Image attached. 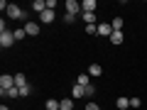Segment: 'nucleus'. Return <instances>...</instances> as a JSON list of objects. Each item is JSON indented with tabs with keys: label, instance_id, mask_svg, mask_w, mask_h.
Returning a JSON list of instances; mask_svg holds the SVG:
<instances>
[{
	"label": "nucleus",
	"instance_id": "24",
	"mask_svg": "<svg viewBox=\"0 0 147 110\" xmlns=\"http://www.w3.org/2000/svg\"><path fill=\"white\" fill-rule=\"evenodd\" d=\"M12 34H15V39H22V37H25L27 32H25V30H15V32H12Z\"/></svg>",
	"mask_w": 147,
	"mask_h": 110
},
{
	"label": "nucleus",
	"instance_id": "28",
	"mask_svg": "<svg viewBox=\"0 0 147 110\" xmlns=\"http://www.w3.org/2000/svg\"><path fill=\"white\" fill-rule=\"evenodd\" d=\"M0 110H10V108H7V105H0Z\"/></svg>",
	"mask_w": 147,
	"mask_h": 110
},
{
	"label": "nucleus",
	"instance_id": "1",
	"mask_svg": "<svg viewBox=\"0 0 147 110\" xmlns=\"http://www.w3.org/2000/svg\"><path fill=\"white\" fill-rule=\"evenodd\" d=\"M7 17H10V20H22V17H25V20H27V17H30V12L22 10L20 5H12V3H10V7H7Z\"/></svg>",
	"mask_w": 147,
	"mask_h": 110
},
{
	"label": "nucleus",
	"instance_id": "6",
	"mask_svg": "<svg viewBox=\"0 0 147 110\" xmlns=\"http://www.w3.org/2000/svg\"><path fill=\"white\" fill-rule=\"evenodd\" d=\"M54 17H57L54 10H44L42 15H39V25H49V22H54Z\"/></svg>",
	"mask_w": 147,
	"mask_h": 110
},
{
	"label": "nucleus",
	"instance_id": "18",
	"mask_svg": "<svg viewBox=\"0 0 147 110\" xmlns=\"http://www.w3.org/2000/svg\"><path fill=\"white\" fill-rule=\"evenodd\" d=\"M59 103H61V110H74V98H64Z\"/></svg>",
	"mask_w": 147,
	"mask_h": 110
},
{
	"label": "nucleus",
	"instance_id": "21",
	"mask_svg": "<svg viewBox=\"0 0 147 110\" xmlns=\"http://www.w3.org/2000/svg\"><path fill=\"white\" fill-rule=\"evenodd\" d=\"M86 34H98V25H86Z\"/></svg>",
	"mask_w": 147,
	"mask_h": 110
},
{
	"label": "nucleus",
	"instance_id": "20",
	"mask_svg": "<svg viewBox=\"0 0 147 110\" xmlns=\"http://www.w3.org/2000/svg\"><path fill=\"white\" fill-rule=\"evenodd\" d=\"M110 42L113 44H123V32H113V34H110Z\"/></svg>",
	"mask_w": 147,
	"mask_h": 110
},
{
	"label": "nucleus",
	"instance_id": "22",
	"mask_svg": "<svg viewBox=\"0 0 147 110\" xmlns=\"http://www.w3.org/2000/svg\"><path fill=\"white\" fill-rule=\"evenodd\" d=\"M74 20H76V15H71V12H66V15H64V22H66V25H71Z\"/></svg>",
	"mask_w": 147,
	"mask_h": 110
},
{
	"label": "nucleus",
	"instance_id": "27",
	"mask_svg": "<svg viewBox=\"0 0 147 110\" xmlns=\"http://www.w3.org/2000/svg\"><path fill=\"white\" fill-rule=\"evenodd\" d=\"M86 110H100V108H98V103H88V105H86Z\"/></svg>",
	"mask_w": 147,
	"mask_h": 110
},
{
	"label": "nucleus",
	"instance_id": "10",
	"mask_svg": "<svg viewBox=\"0 0 147 110\" xmlns=\"http://www.w3.org/2000/svg\"><path fill=\"white\" fill-rule=\"evenodd\" d=\"M84 25H96V12H81Z\"/></svg>",
	"mask_w": 147,
	"mask_h": 110
},
{
	"label": "nucleus",
	"instance_id": "19",
	"mask_svg": "<svg viewBox=\"0 0 147 110\" xmlns=\"http://www.w3.org/2000/svg\"><path fill=\"white\" fill-rule=\"evenodd\" d=\"M3 95H7V98H17V95H20V88H17V86H12V88H7Z\"/></svg>",
	"mask_w": 147,
	"mask_h": 110
},
{
	"label": "nucleus",
	"instance_id": "7",
	"mask_svg": "<svg viewBox=\"0 0 147 110\" xmlns=\"http://www.w3.org/2000/svg\"><path fill=\"white\" fill-rule=\"evenodd\" d=\"M98 34H100V37H108V39H110V34H113V25H105V22H100V25H98Z\"/></svg>",
	"mask_w": 147,
	"mask_h": 110
},
{
	"label": "nucleus",
	"instance_id": "11",
	"mask_svg": "<svg viewBox=\"0 0 147 110\" xmlns=\"http://www.w3.org/2000/svg\"><path fill=\"white\" fill-rule=\"evenodd\" d=\"M100 73H103V68H100V64H91V66H88V76H93V78H98Z\"/></svg>",
	"mask_w": 147,
	"mask_h": 110
},
{
	"label": "nucleus",
	"instance_id": "3",
	"mask_svg": "<svg viewBox=\"0 0 147 110\" xmlns=\"http://www.w3.org/2000/svg\"><path fill=\"white\" fill-rule=\"evenodd\" d=\"M12 86H15V76L3 73V76H0V93H5L7 88H12Z\"/></svg>",
	"mask_w": 147,
	"mask_h": 110
},
{
	"label": "nucleus",
	"instance_id": "15",
	"mask_svg": "<svg viewBox=\"0 0 147 110\" xmlns=\"http://www.w3.org/2000/svg\"><path fill=\"white\" fill-rule=\"evenodd\" d=\"M44 108H47V110H61V103H59V100H54V98H49L47 103H44Z\"/></svg>",
	"mask_w": 147,
	"mask_h": 110
},
{
	"label": "nucleus",
	"instance_id": "13",
	"mask_svg": "<svg viewBox=\"0 0 147 110\" xmlns=\"http://www.w3.org/2000/svg\"><path fill=\"white\" fill-rule=\"evenodd\" d=\"M76 83H79V86H91V76H88V71H86V73H79Z\"/></svg>",
	"mask_w": 147,
	"mask_h": 110
},
{
	"label": "nucleus",
	"instance_id": "4",
	"mask_svg": "<svg viewBox=\"0 0 147 110\" xmlns=\"http://www.w3.org/2000/svg\"><path fill=\"white\" fill-rule=\"evenodd\" d=\"M64 10L71 12V15H76V12H81V3L79 0H66V3H64Z\"/></svg>",
	"mask_w": 147,
	"mask_h": 110
},
{
	"label": "nucleus",
	"instance_id": "2",
	"mask_svg": "<svg viewBox=\"0 0 147 110\" xmlns=\"http://www.w3.org/2000/svg\"><path fill=\"white\" fill-rule=\"evenodd\" d=\"M15 42H17V39H15V34H12L10 30H3V32H0V47H3V49L12 47Z\"/></svg>",
	"mask_w": 147,
	"mask_h": 110
},
{
	"label": "nucleus",
	"instance_id": "23",
	"mask_svg": "<svg viewBox=\"0 0 147 110\" xmlns=\"http://www.w3.org/2000/svg\"><path fill=\"white\" fill-rule=\"evenodd\" d=\"M130 108H142V103H140V98H130Z\"/></svg>",
	"mask_w": 147,
	"mask_h": 110
},
{
	"label": "nucleus",
	"instance_id": "17",
	"mask_svg": "<svg viewBox=\"0 0 147 110\" xmlns=\"http://www.w3.org/2000/svg\"><path fill=\"white\" fill-rule=\"evenodd\" d=\"M15 86H17V88L27 86V78H25V73H15Z\"/></svg>",
	"mask_w": 147,
	"mask_h": 110
},
{
	"label": "nucleus",
	"instance_id": "14",
	"mask_svg": "<svg viewBox=\"0 0 147 110\" xmlns=\"http://www.w3.org/2000/svg\"><path fill=\"white\" fill-rule=\"evenodd\" d=\"M115 108H118V110H125V108H130V98H123V95H120V98L115 100Z\"/></svg>",
	"mask_w": 147,
	"mask_h": 110
},
{
	"label": "nucleus",
	"instance_id": "12",
	"mask_svg": "<svg viewBox=\"0 0 147 110\" xmlns=\"http://www.w3.org/2000/svg\"><path fill=\"white\" fill-rule=\"evenodd\" d=\"M32 10H34V12H39V15H42V12L47 10V3H44V0H34V3H32Z\"/></svg>",
	"mask_w": 147,
	"mask_h": 110
},
{
	"label": "nucleus",
	"instance_id": "8",
	"mask_svg": "<svg viewBox=\"0 0 147 110\" xmlns=\"http://www.w3.org/2000/svg\"><path fill=\"white\" fill-rule=\"evenodd\" d=\"M96 0H84V3H81V12H96Z\"/></svg>",
	"mask_w": 147,
	"mask_h": 110
},
{
	"label": "nucleus",
	"instance_id": "5",
	"mask_svg": "<svg viewBox=\"0 0 147 110\" xmlns=\"http://www.w3.org/2000/svg\"><path fill=\"white\" fill-rule=\"evenodd\" d=\"M25 32H27L30 37H37L39 32H42V25H39V22H27V25H25Z\"/></svg>",
	"mask_w": 147,
	"mask_h": 110
},
{
	"label": "nucleus",
	"instance_id": "16",
	"mask_svg": "<svg viewBox=\"0 0 147 110\" xmlns=\"http://www.w3.org/2000/svg\"><path fill=\"white\" fill-rule=\"evenodd\" d=\"M113 32H123V17H113Z\"/></svg>",
	"mask_w": 147,
	"mask_h": 110
},
{
	"label": "nucleus",
	"instance_id": "9",
	"mask_svg": "<svg viewBox=\"0 0 147 110\" xmlns=\"http://www.w3.org/2000/svg\"><path fill=\"white\" fill-rule=\"evenodd\" d=\"M84 95H86V86H79V83H76V86L71 88V98H84Z\"/></svg>",
	"mask_w": 147,
	"mask_h": 110
},
{
	"label": "nucleus",
	"instance_id": "25",
	"mask_svg": "<svg viewBox=\"0 0 147 110\" xmlns=\"http://www.w3.org/2000/svg\"><path fill=\"white\" fill-rule=\"evenodd\" d=\"M30 93H32L30 86H22V88H20V95H30Z\"/></svg>",
	"mask_w": 147,
	"mask_h": 110
},
{
	"label": "nucleus",
	"instance_id": "26",
	"mask_svg": "<svg viewBox=\"0 0 147 110\" xmlns=\"http://www.w3.org/2000/svg\"><path fill=\"white\" fill-rule=\"evenodd\" d=\"M57 7V0H47V10H54Z\"/></svg>",
	"mask_w": 147,
	"mask_h": 110
}]
</instances>
